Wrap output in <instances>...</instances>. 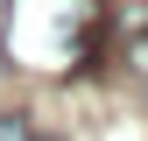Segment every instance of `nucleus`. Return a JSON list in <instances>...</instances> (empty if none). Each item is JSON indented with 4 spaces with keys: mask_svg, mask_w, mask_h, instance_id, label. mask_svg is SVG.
<instances>
[{
    "mask_svg": "<svg viewBox=\"0 0 148 141\" xmlns=\"http://www.w3.org/2000/svg\"><path fill=\"white\" fill-rule=\"evenodd\" d=\"M99 0H14L7 49L35 70H78L99 57Z\"/></svg>",
    "mask_w": 148,
    "mask_h": 141,
    "instance_id": "1",
    "label": "nucleus"
},
{
    "mask_svg": "<svg viewBox=\"0 0 148 141\" xmlns=\"http://www.w3.org/2000/svg\"><path fill=\"white\" fill-rule=\"evenodd\" d=\"M0 141H42V134H35L21 113H7V120H0Z\"/></svg>",
    "mask_w": 148,
    "mask_h": 141,
    "instance_id": "2",
    "label": "nucleus"
},
{
    "mask_svg": "<svg viewBox=\"0 0 148 141\" xmlns=\"http://www.w3.org/2000/svg\"><path fill=\"white\" fill-rule=\"evenodd\" d=\"M134 64L148 70V14H134Z\"/></svg>",
    "mask_w": 148,
    "mask_h": 141,
    "instance_id": "3",
    "label": "nucleus"
}]
</instances>
